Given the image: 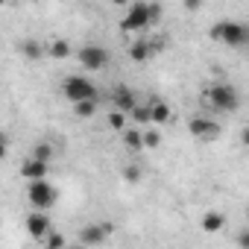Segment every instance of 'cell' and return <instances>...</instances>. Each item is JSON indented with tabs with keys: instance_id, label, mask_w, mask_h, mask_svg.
Wrapping results in <instances>:
<instances>
[{
	"instance_id": "obj_25",
	"label": "cell",
	"mask_w": 249,
	"mask_h": 249,
	"mask_svg": "<svg viewBox=\"0 0 249 249\" xmlns=\"http://www.w3.org/2000/svg\"><path fill=\"white\" fill-rule=\"evenodd\" d=\"M237 246H240V249H249V229L237 231Z\"/></svg>"
},
{
	"instance_id": "obj_12",
	"label": "cell",
	"mask_w": 249,
	"mask_h": 249,
	"mask_svg": "<svg viewBox=\"0 0 249 249\" xmlns=\"http://www.w3.org/2000/svg\"><path fill=\"white\" fill-rule=\"evenodd\" d=\"M199 226H202V231H205V234H217V231H223L226 217H223L220 211H205V214H202V220H199Z\"/></svg>"
},
{
	"instance_id": "obj_11",
	"label": "cell",
	"mask_w": 249,
	"mask_h": 249,
	"mask_svg": "<svg viewBox=\"0 0 249 249\" xmlns=\"http://www.w3.org/2000/svg\"><path fill=\"white\" fill-rule=\"evenodd\" d=\"M21 176H24L27 182H41V179H47V164L30 156V159L21 164Z\"/></svg>"
},
{
	"instance_id": "obj_22",
	"label": "cell",
	"mask_w": 249,
	"mask_h": 249,
	"mask_svg": "<svg viewBox=\"0 0 249 249\" xmlns=\"http://www.w3.org/2000/svg\"><path fill=\"white\" fill-rule=\"evenodd\" d=\"M141 176H144V170H141V164H126V170H123V179L126 182H141Z\"/></svg>"
},
{
	"instance_id": "obj_24",
	"label": "cell",
	"mask_w": 249,
	"mask_h": 249,
	"mask_svg": "<svg viewBox=\"0 0 249 249\" xmlns=\"http://www.w3.org/2000/svg\"><path fill=\"white\" fill-rule=\"evenodd\" d=\"M159 144H161V135H159L156 129H153V132H144V147H147V150H156Z\"/></svg>"
},
{
	"instance_id": "obj_19",
	"label": "cell",
	"mask_w": 249,
	"mask_h": 249,
	"mask_svg": "<svg viewBox=\"0 0 249 249\" xmlns=\"http://www.w3.org/2000/svg\"><path fill=\"white\" fill-rule=\"evenodd\" d=\"M44 249H68V240H65V234H59V231H50V234L44 237Z\"/></svg>"
},
{
	"instance_id": "obj_6",
	"label": "cell",
	"mask_w": 249,
	"mask_h": 249,
	"mask_svg": "<svg viewBox=\"0 0 249 249\" xmlns=\"http://www.w3.org/2000/svg\"><path fill=\"white\" fill-rule=\"evenodd\" d=\"M188 132H191L196 141H217L223 129H220L217 120H211V117H205V114H196V117L188 120Z\"/></svg>"
},
{
	"instance_id": "obj_13",
	"label": "cell",
	"mask_w": 249,
	"mask_h": 249,
	"mask_svg": "<svg viewBox=\"0 0 249 249\" xmlns=\"http://www.w3.org/2000/svg\"><path fill=\"white\" fill-rule=\"evenodd\" d=\"M153 50H156V47H153V41L138 38V41H132V44H129V59H132V62H147Z\"/></svg>"
},
{
	"instance_id": "obj_8",
	"label": "cell",
	"mask_w": 249,
	"mask_h": 249,
	"mask_svg": "<svg viewBox=\"0 0 249 249\" xmlns=\"http://www.w3.org/2000/svg\"><path fill=\"white\" fill-rule=\"evenodd\" d=\"M114 231V223H88V226H82L79 229V243L82 246H100L108 234Z\"/></svg>"
},
{
	"instance_id": "obj_7",
	"label": "cell",
	"mask_w": 249,
	"mask_h": 249,
	"mask_svg": "<svg viewBox=\"0 0 249 249\" xmlns=\"http://www.w3.org/2000/svg\"><path fill=\"white\" fill-rule=\"evenodd\" d=\"M76 56H79V65L85 71H100V68L108 65V50L100 47V44H85V47H79Z\"/></svg>"
},
{
	"instance_id": "obj_15",
	"label": "cell",
	"mask_w": 249,
	"mask_h": 249,
	"mask_svg": "<svg viewBox=\"0 0 249 249\" xmlns=\"http://www.w3.org/2000/svg\"><path fill=\"white\" fill-rule=\"evenodd\" d=\"M150 108H153V123H156V126H164V123L170 120V114H173V111H170V106H167V103H161V100H156Z\"/></svg>"
},
{
	"instance_id": "obj_2",
	"label": "cell",
	"mask_w": 249,
	"mask_h": 249,
	"mask_svg": "<svg viewBox=\"0 0 249 249\" xmlns=\"http://www.w3.org/2000/svg\"><path fill=\"white\" fill-rule=\"evenodd\" d=\"M202 103H205V108H211V111H234V108L240 106V97H237L234 85H229V82H214L211 88L202 91Z\"/></svg>"
},
{
	"instance_id": "obj_1",
	"label": "cell",
	"mask_w": 249,
	"mask_h": 249,
	"mask_svg": "<svg viewBox=\"0 0 249 249\" xmlns=\"http://www.w3.org/2000/svg\"><path fill=\"white\" fill-rule=\"evenodd\" d=\"M159 18H161V6H156V3H132L126 18L120 21V30L123 33H141V30L153 27Z\"/></svg>"
},
{
	"instance_id": "obj_28",
	"label": "cell",
	"mask_w": 249,
	"mask_h": 249,
	"mask_svg": "<svg viewBox=\"0 0 249 249\" xmlns=\"http://www.w3.org/2000/svg\"><path fill=\"white\" fill-rule=\"evenodd\" d=\"M246 220H249V205H246Z\"/></svg>"
},
{
	"instance_id": "obj_17",
	"label": "cell",
	"mask_w": 249,
	"mask_h": 249,
	"mask_svg": "<svg viewBox=\"0 0 249 249\" xmlns=\"http://www.w3.org/2000/svg\"><path fill=\"white\" fill-rule=\"evenodd\" d=\"M123 144L129 150H144V132L141 129H126L123 132Z\"/></svg>"
},
{
	"instance_id": "obj_21",
	"label": "cell",
	"mask_w": 249,
	"mask_h": 249,
	"mask_svg": "<svg viewBox=\"0 0 249 249\" xmlns=\"http://www.w3.org/2000/svg\"><path fill=\"white\" fill-rule=\"evenodd\" d=\"M123 126H126V114L111 111V114H108V129H114V132H123Z\"/></svg>"
},
{
	"instance_id": "obj_4",
	"label": "cell",
	"mask_w": 249,
	"mask_h": 249,
	"mask_svg": "<svg viewBox=\"0 0 249 249\" xmlns=\"http://www.w3.org/2000/svg\"><path fill=\"white\" fill-rule=\"evenodd\" d=\"M27 199H30L33 208L50 211V208L56 205V188H53L47 179H41V182H27Z\"/></svg>"
},
{
	"instance_id": "obj_3",
	"label": "cell",
	"mask_w": 249,
	"mask_h": 249,
	"mask_svg": "<svg viewBox=\"0 0 249 249\" xmlns=\"http://www.w3.org/2000/svg\"><path fill=\"white\" fill-rule=\"evenodd\" d=\"M208 36H211L214 41L229 44V47H243V44H249V27L240 24V21H220V24H214V27L208 30Z\"/></svg>"
},
{
	"instance_id": "obj_20",
	"label": "cell",
	"mask_w": 249,
	"mask_h": 249,
	"mask_svg": "<svg viewBox=\"0 0 249 249\" xmlns=\"http://www.w3.org/2000/svg\"><path fill=\"white\" fill-rule=\"evenodd\" d=\"M132 120L141 123V126H144V123H153V108H150V106H138V108L132 111Z\"/></svg>"
},
{
	"instance_id": "obj_26",
	"label": "cell",
	"mask_w": 249,
	"mask_h": 249,
	"mask_svg": "<svg viewBox=\"0 0 249 249\" xmlns=\"http://www.w3.org/2000/svg\"><path fill=\"white\" fill-rule=\"evenodd\" d=\"M240 144L249 150V126H243V132H240Z\"/></svg>"
},
{
	"instance_id": "obj_27",
	"label": "cell",
	"mask_w": 249,
	"mask_h": 249,
	"mask_svg": "<svg viewBox=\"0 0 249 249\" xmlns=\"http://www.w3.org/2000/svg\"><path fill=\"white\" fill-rule=\"evenodd\" d=\"M68 249H88V246H82V243H76V246H68Z\"/></svg>"
},
{
	"instance_id": "obj_14",
	"label": "cell",
	"mask_w": 249,
	"mask_h": 249,
	"mask_svg": "<svg viewBox=\"0 0 249 249\" xmlns=\"http://www.w3.org/2000/svg\"><path fill=\"white\" fill-rule=\"evenodd\" d=\"M21 53H24V59H41L44 53H47V44H41V41H36V38H24L21 41Z\"/></svg>"
},
{
	"instance_id": "obj_10",
	"label": "cell",
	"mask_w": 249,
	"mask_h": 249,
	"mask_svg": "<svg viewBox=\"0 0 249 249\" xmlns=\"http://www.w3.org/2000/svg\"><path fill=\"white\" fill-rule=\"evenodd\" d=\"M27 231H30V237L44 240V237L53 231V226H50V214H47V211H33V214L27 217Z\"/></svg>"
},
{
	"instance_id": "obj_18",
	"label": "cell",
	"mask_w": 249,
	"mask_h": 249,
	"mask_svg": "<svg viewBox=\"0 0 249 249\" xmlns=\"http://www.w3.org/2000/svg\"><path fill=\"white\" fill-rule=\"evenodd\" d=\"M33 159H38V161H44V164H50V159H53V147H50L47 141H41V144H36V150H33Z\"/></svg>"
},
{
	"instance_id": "obj_16",
	"label": "cell",
	"mask_w": 249,
	"mask_h": 249,
	"mask_svg": "<svg viewBox=\"0 0 249 249\" xmlns=\"http://www.w3.org/2000/svg\"><path fill=\"white\" fill-rule=\"evenodd\" d=\"M47 56H53V59H68V56H71V44H68L65 38H56V41L47 44Z\"/></svg>"
},
{
	"instance_id": "obj_9",
	"label": "cell",
	"mask_w": 249,
	"mask_h": 249,
	"mask_svg": "<svg viewBox=\"0 0 249 249\" xmlns=\"http://www.w3.org/2000/svg\"><path fill=\"white\" fill-rule=\"evenodd\" d=\"M111 103H114V111L120 114H132L138 108V100H135V91L129 85H114L111 91Z\"/></svg>"
},
{
	"instance_id": "obj_23",
	"label": "cell",
	"mask_w": 249,
	"mask_h": 249,
	"mask_svg": "<svg viewBox=\"0 0 249 249\" xmlns=\"http://www.w3.org/2000/svg\"><path fill=\"white\" fill-rule=\"evenodd\" d=\"M76 108V117H91L94 111H97V100H88V103H79V106H73Z\"/></svg>"
},
{
	"instance_id": "obj_5",
	"label": "cell",
	"mask_w": 249,
	"mask_h": 249,
	"mask_svg": "<svg viewBox=\"0 0 249 249\" xmlns=\"http://www.w3.org/2000/svg\"><path fill=\"white\" fill-rule=\"evenodd\" d=\"M62 91H65V97H68L73 106L88 103V100H97V88H94V82H88L85 76H68L65 85H62Z\"/></svg>"
}]
</instances>
